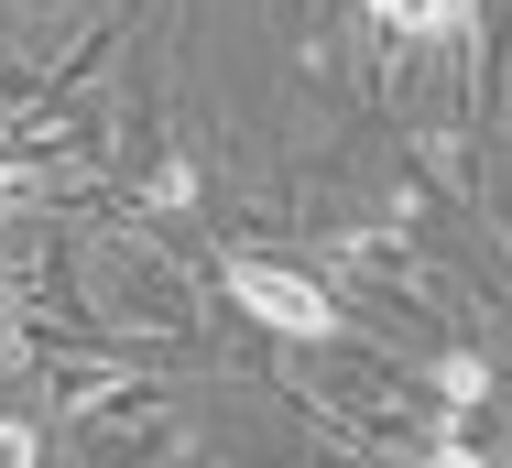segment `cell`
I'll return each mask as SVG.
<instances>
[{
  "mask_svg": "<svg viewBox=\"0 0 512 468\" xmlns=\"http://www.w3.org/2000/svg\"><path fill=\"white\" fill-rule=\"evenodd\" d=\"M229 294H240L273 338H327V327H338V294L316 273H295V262H251V251H240V262H229Z\"/></svg>",
  "mask_w": 512,
  "mask_h": 468,
  "instance_id": "6da1fadb",
  "label": "cell"
},
{
  "mask_svg": "<svg viewBox=\"0 0 512 468\" xmlns=\"http://www.w3.org/2000/svg\"><path fill=\"white\" fill-rule=\"evenodd\" d=\"M436 392H447V403H480V392H491V371H480V360H469V349H458V360H447V371H436Z\"/></svg>",
  "mask_w": 512,
  "mask_h": 468,
  "instance_id": "7a4b0ae2",
  "label": "cell"
},
{
  "mask_svg": "<svg viewBox=\"0 0 512 468\" xmlns=\"http://www.w3.org/2000/svg\"><path fill=\"white\" fill-rule=\"evenodd\" d=\"M0 468H33V425H0Z\"/></svg>",
  "mask_w": 512,
  "mask_h": 468,
  "instance_id": "3957f363",
  "label": "cell"
},
{
  "mask_svg": "<svg viewBox=\"0 0 512 468\" xmlns=\"http://www.w3.org/2000/svg\"><path fill=\"white\" fill-rule=\"evenodd\" d=\"M425 468H480V458H469V447H436V458H425Z\"/></svg>",
  "mask_w": 512,
  "mask_h": 468,
  "instance_id": "277c9868",
  "label": "cell"
},
{
  "mask_svg": "<svg viewBox=\"0 0 512 468\" xmlns=\"http://www.w3.org/2000/svg\"><path fill=\"white\" fill-rule=\"evenodd\" d=\"M382 11H393V22H425V0H382Z\"/></svg>",
  "mask_w": 512,
  "mask_h": 468,
  "instance_id": "5b68a950",
  "label": "cell"
}]
</instances>
